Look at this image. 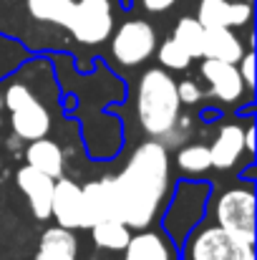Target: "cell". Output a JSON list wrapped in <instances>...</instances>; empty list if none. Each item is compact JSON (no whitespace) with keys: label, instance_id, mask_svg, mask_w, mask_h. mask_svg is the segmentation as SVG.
<instances>
[{"label":"cell","instance_id":"19","mask_svg":"<svg viewBox=\"0 0 257 260\" xmlns=\"http://www.w3.org/2000/svg\"><path fill=\"white\" fill-rule=\"evenodd\" d=\"M171 41H174L179 48H184V51L192 56V61H194V58H202L204 25H202L197 18L184 15V18L176 20V25H174V30H171Z\"/></svg>","mask_w":257,"mask_h":260},{"label":"cell","instance_id":"15","mask_svg":"<svg viewBox=\"0 0 257 260\" xmlns=\"http://www.w3.org/2000/svg\"><path fill=\"white\" fill-rule=\"evenodd\" d=\"M25 159H28V167L48 174V177H53V179L63 177V152H61V147H58L56 142H51V139H46V137L28 144Z\"/></svg>","mask_w":257,"mask_h":260},{"label":"cell","instance_id":"3","mask_svg":"<svg viewBox=\"0 0 257 260\" xmlns=\"http://www.w3.org/2000/svg\"><path fill=\"white\" fill-rule=\"evenodd\" d=\"M3 104L10 111V126H13L15 137H20L25 142H35V139H43L51 132L48 109L30 93L28 86H23V84L8 86Z\"/></svg>","mask_w":257,"mask_h":260},{"label":"cell","instance_id":"6","mask_svg":"<svg viewBox=\"0 0 257 260\" xmlns=\"http://www.w3.org/2000/svg\"><path fill=\"white\" fill-rule=\"evenodd\" d=\"M217 228L255 245V192L250 187L227 189L217 200Z\"/></svg>","mask_w":257,"mask_h":260},{"label":"cell","instance_id":"23","mask_svg":"<svg viewBox=\"0 0 257 260\" xmlns=\"http://www.w3.org/2000/svg\"><path fill=\"white\" fill-rule=\"evenodd\" d=\"M237 71H240V79H242V84L245 88H255V53L252 51H245L242 53V58L237 61Z\"/></svg>","mask_w":257,"mask_h":260},{"label":"cell","instance_id":"16","mask_svg":"<svg viewBox=\"0 0 257 260\" xmlns=\"http://www.w3.org/2000/svg\"><path fill=\"white\" fill-rule=\"evenodd\" d=\"M79 253V240L74 235V230L66 228H48L38 243L35 260H48V258H66V255H76Z\"/></svg>","mask_w":257,"mask_h":260},{"label":"cell","instance_id":"28","mask_svg":"<svg viewBox=\"0 0 257 260\" xmlns=\"http://www.w3.org/2000/svg\"><path fill=\"white\" fill-rule=\"evenodd\" d=\"M0 109H3V99H0Z\"/></svg>","mask_w":257,"mask_h":260},{"label":"cell","instance_id":"27","mask_svg":"<svg viewBox=\"0 0 257 260\" xmlns=\"http://www.w3.org/2000/svg\"><path fill=\"white\" fill-rule=\"evenodd\" d=\"M48 260H76V255H66V258H48Z\"/></svg>","mask_w":257,"mask_h":260},{"label":"cell","instance_id":"24","mask_svg":"<svg viewBox=\"0 0 257 260\" xmlns=\"http://www.w3.org/2000/svg\"><path fill=\"white\" fill-rule=\"evenodd\" d=\"M176 96H179V101L181 104H197V101H202V88L197 86L194 81H189V79H184V81H179L176 84Z\"/></svg>","mask_w":257,"mask_h":260},{"label":"cell","instance_id":"21","mask_svg":"<svg viewBox=\"0 0 257 260\" xmlns=\"http://www.w3.org/2000/svg\"><path fill=\"white\" fill-rule=\"evenodd\" d=\"M176 165L179 170L187 174H202L212 167V159H209V147L204 144H189V147H181L176 152Z\"/></svg>","mask_w":257,"mask_h":260},{"label":"cell","instance_id":"10","mask_svg":"<svg viewBox=\"0 0 257 260\" xmlns=\"http://www.w3.org/2000/svg\"><path fill=\"white\" fill-rule=\"evenodd\" d=\"M15 182H18L20 192L28 197V205H30V212L35 215V220H48L51 217V197H53L56 179L25 165L23 170H18Z\"/></svg>","mask_w":257,"mask_h":260},{"label":"cell","instance_id":"9","mask_svg":"<svg viewBox=\"0 0 257 260\" xmlns=\"http://www.w3.org/2000/svg\"><path fill=\"white\" fill-rule=\"evenodd\" d=\"M252 5L250 3H230V0H199L197 20L204 28H240L250 23Z\"/></svg>","mask_w":257,"mask_h":260},{"label":"cell","instance_id":"18","mask_svg":"<svg viewBox=\"0 0 257 260\" xmlns=\"http://www.w3.org/2000/svg\"><path fill=\"white\" fill-rule=\"evenodd\" d=\"M88 230H91L93 245H98V248H103V250H124L126 243H129V238H131L129 228H126L121 220H116V217L101 220V222L91 225Z\"/></svg>","mask_w":257,"mask_h":260},{"label":"cell","instance_id":"14","mask_svg":"<svg viewBox=\"0 0 257 260\" xmlns=\"http://www.w3.org/2000/svg\"><path fill=\"white\" fill-rule=\"evenodd\" d=\"M242 53H245V46L232 33V28H204L202 58H214V61H225V63L237 66Z\"/></svg>","mask_w":257,"mask_h":260},{"label":"cell","instance_id":"4","mask_svg":"<svg viewBox=\"0 0 257 260\" xmlns=\"http://www.w3.org/2000/svg\"><path fill=\"white\" fill-rule=\"evenodd\" d=\"M63 28L84 46L103 43L114 33L111 0H74L71 15Z\"/></svg>","mask_w":257,"mask_h":260},{"label":"cell","instance_id":"5","mask_svg":"<svg viewBox=\"0 0 257 260\" xmlns=\"http://www.w3.org/2000/svg\"><path fill=\"white\" fill-rule=\"evenodd\" d=\"M189 260H255V245L214 225L192 235Z\"/></svg>","mask_w":257,"mask_h":260},{"label":"cell","instance_id":"25","mask_svg":"<svg viewBox=\"0 0 257 260\" xmlns=\"http://www.w3.org/2000/svg\"><path fill=\"white\" fill-rule=\"evenodd\" d=\"M174 3L176 0H141L144 10H149V13H164V10H169Z\"/></svg>","mask_w":257,"mask_h":260},{"label":"cell","instance_id":"7","mask_svg":"<svg viewBox=\"0 0 257 260\" xmlns=\"http://www.w3.org/2000/svg\"><path fill=\"white\" fill-rule=\"evenodd\" d=\"M108 38H111V53L121 66H139L157 48V33L146 20H126Z\"/></svg>","mask_w":257,"mask_h":260},{"label":"cell","instance_id":"20","mask_svg":"<svg viewBox=\"0 0 257 260\" xmlns=\"http://www.w3.org/2000/svg\"><path fill=\"white\" fill-rule=\"evenodd\" d=\"M28 13L41 20V23H56V25H66L74 0H25Z\"/></svg>","mask_w":257,"mask_h":260},{"label":"cell","instance_id":"13","mask_svg":"<svg viewBox=\"0 0 257 260\" xmlns=\"http://www.w3.org/2000/svg\"><path fill=\"white\" fill-rule=\"evenodd\" d=\"M245 152V129L240 124H225L217 132V139L209 147V159L212 167L217 170H230Z\"/></svg>","mask_w":257,"mask_h":260},{"label":"cell","instance_id":"2","mask_svg":"<svg viewBox=\"0 0 257 260\" xmlns=\"http://www.w3.org/2000/svg\"><path fill=\"white\" fill-rule=\"evenodd\" d=\"M136 111L141 129L154 139L167 137L174 129L176 119L181 116V101L176 96V81L164 69H149L141 76L136 91Z\"/></svg>","mask_w":257,"mask_h":260},{"label":"cell","instance_id":"11","mask_svg":"<svg viewBox=\"0 0 257 260\" xmlns=\"http://www.w3.org/2000/svg\"><path fill=\"white\" fill-rule=\"evenodd\" d=\"M202 76L209 84V96L232 104L242 96L245 84L240 79V71L235 63H225V61H214V58H204L202 63Z\"/></svg>","mask_w":257,"mask_h":260},{"label":"cell","instance_id":"17","mask_svg":"<svg viewBox=\"0 0 257 260\" xmlns=\"http://www.w3.org/2000/svg\"><path fill=\"white\" fill-rule=\"evenodd\" d=\"M124 250V260H171L167 240L157 233H139L136 238H129Z\"/></svg>","mask_w":257,"mask_h":260},{"label":"cell","instance_id":"8","mask_svg":"<svg viewBox=\"0 0 257 260\" xmlns=\"http://www.w3.org/2000/svg\"><path fill=\"white\" fill-rule=\"evenodd\" d=\"M51 217L66 230H81L86 228L84 217V197L81 187L71 182L68 177H58L53 184V197H51Z\"/></svg>","mask_w":257,"mask_h":260},{"label":"cell","instance_id":"12","mask_svg":"<svg viewBox=\"0 0 257 260\" xmlns=\"http://www.w3.org/2000/svg\"><path fill=\"white\" fill-rule=\"evenodd\" d=\"M81 197H84V217L86 228L116 217L114 212V192H111V177H103L98 182H88L81 187Z\"/></svg>","mask_w":257,"mask_h":260},{"label":"cell","instance_id":"22","mask_svg":"<svg viewBox=\"0 0 257 260\" xmlns=\"http://www.w3.org/2000/svg\"><path fill=\"white\" fill-rule=\"evenodd\" d=\"M159 61H162V66L169 69V71H184V69H189L192 56H189L184 48H179L169 38V41H164V43L159 46Z\"/></svg>","mask_w":257,"mask_h":260},{"label":"cell","instance_id":"26","mask_svg":"<svg viewBox=\"0 0 257 260\" xmlns=\"http://www.w3.org/2000/svg\"><path fill=\"white\" fill-rule=\"evenodd\" d=\"M245 149L252 154L255 152V129L252 126H245Z\"/></svg>","mask_w":257,"mask_h":260},{"label":"cell","instance_id":"1","mask_svg":"<svg viewBox=\"0 0 257 260\" xmlns=\"http://www.w3.org/2000/svg\"><path fill=\"white\" fill-rule=\"evenodd\" d=\"M169 189V154L159 142H144L134 149L126 167L111 177L114 212L126 228L144 230L157 217Z\"/></svg>","mask_w":257,"mask_h":260}]
</instances>
